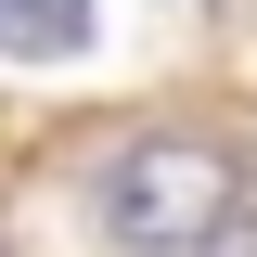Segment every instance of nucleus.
Listing matches in <instances>:
<instances>
[{
  "instance_id": "obj_1",
  "label": "nucleus",
  "mask_w": 257,
  "mask_h": 257,
  "mask_svg": "<svg viewBox=\"0 0 257 257\" xmlns=\"http://www.w3.org/2000/svg\"><path fill=\"white\" fill-rule=\"evenodd\" d=\"M90 219L116 231L128 257H193L219 219H244V167H231L219 142H128V155L103 167Z\"/></svg>"
},
{
  "instance_id": "obj_3",
  "label": "nucleus",
  "mask_w": 257,
  "mask_h": 257,
  "mask_svg": "<svg viewBox=\"0 0 257 257\" xmlns=\"http://www.w3.org/2000/svg\"><path fill=\"white\" fill-rule=\"evenodd\" d=\"M193 257H257V219H219V231H206Z\"/></svg>"
},
{
  "instance_id": "obj_2",
  "label": "nucleus",
  "mask_w": 257,
  "mask_h": 257,
  "mask_svg": "<svg viewBox=\"0 0 257 257\" xmlns=\"http://www.w3.org/2000/svg\"><path fill=\"white\" fill-rule=\"evenodd\" d=\"M77 39H90V0H0V52H77Z\"/></svg>"
}]
</instances>
